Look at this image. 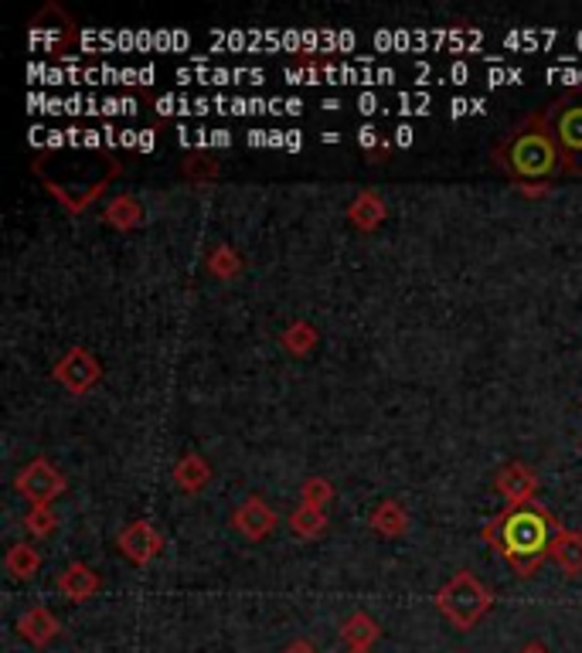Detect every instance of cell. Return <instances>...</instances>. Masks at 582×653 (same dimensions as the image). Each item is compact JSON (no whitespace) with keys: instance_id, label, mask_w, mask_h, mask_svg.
<instances>
[{"instance_id":"cell-1","label":"cell","mask_w":582,"mask_h":653,"mask_svg":"<svg viewBox=\"0 0 582 653\" xmlns=\"http://www.w3.org/2000/svg\"><path fill=\"white\" fill-rule=\"evenodd\" d=\"M494 160L521 188V194H545V188L562 174V150L538 109L497 144Z\"/></svg>"},{"instance_id":"cell-2","label":"cell","mask_w":582,"mask_h":653,"mask_svg":"<svg viewBox=\"0 0 582 653\" xmlns=\"http://www.w3.org/2000/svg\"><path fill=\"white\" fill-rule=\"evenodd\" d=\"M556 528H559V521L551 518L545 507L529 504V507H505L501 515H494L481 528V537L494 552H501L511 561V569L518 576L529 579V576H535L542 558L548 555Z\"/></svg>"},{"instance_id":"cell-3","label":"cell","mask_w":582,"mask_h":653,"mask_svg":"<svg viewBox=\"0 0 582 653\" xmlns=\"http://www.w3.org/2000/svg\"><path fill=\"white\" fill-rule=\"evenodd\" d=\"M490 606H494V592L474 572H453L436 592V609L463 633L474 630L490 613Z\"/></svg>"},{"instance_id":"cell-4","label":"cell","mask_w":582,"mask_h":653,"mask_svg":"<svg viewBox=\"0 0 582 653\" xmlns=\"http://www.w3.org/2000/svg\"><path fill=\"white\" fill-rule=\"evenodd\" d=\"M562 150V174L582 178V89H572L538 109Z\"/></svg>"},{"instance_id":"cell-5","label":"cell","mask_w":582,"mask_h":653,"mask_svg":"<svg viewBox=\"0 0 582 653\" xmlns=\"http://www.w3.org/2000/svg\"><path fill=\"white\" fill-rule=\"evenodd\" d=\"M14 487L17 494L32 504V507H51V500H59L69 491V480L65 473L54 467L45 457H35L32 463H24L14 476Z\"/></svg>"},{"instance_id":"cell-6","label":"cell","mask_w":582,"mask_h":653,"mask_svg":"<svg viewBox=\"0 0 582 653\" xmlns=\"http://www.w3.org/2000/svg\"><path fill=\"white\" fill-rule=\"evenodd\" d=\"M51 378L72 395H86L102 378V364L89 348H69L51 367Z\"/></svg>"},{"instance_id":"cell-7","label":"cell","mask_w":582,"mask_h":653,"mask_svg":"<svg viewBox=\"0 0 582 653\" xmlns=\"http://www.w3.org/2000/svg\"><path fill=\"white\" fill-rule=\"evenodd\" d=\"M494 487L505 497L508 507H529V504H535V494H538V473L524 460H508L501 470H497Z\"/></svg>"},{"instance_id":"cell-8","label":"cell","mask_w":582,"mask_h":653,"mask_svg":"<svg viewBox=\"0 0 582 653\" xmlns=\"http://www.w3.org/2000/svg\"><path fill=\"white\" fill-rule=\"evenodd\" d=\"M117 548L126 561L133 565H150L160 552H163V534L147 521H130L120 534H117Z\"/></svg>"},{"instance_id":"cell-9","label":"cell","mask_w":582,"mask_h":653,"mask_svg":"<svg viewBox=\"0 0 582 653\" xmlns=\"http://www.w3.org/2000/svg\"><path fill=\"white\" fill-rule=\"evenodd\" d=\"M232 524L239 534H245L248 542H263V537L276 528V510L263 500V497H245L235 515H232Z\"/></svg>"},{"instance_id":"cell-10","label":"cell","mask_w":582,"mask_h":653,"mask_svg":"<svg viewBox=\"0 0 582 653\" xmlns=\"http://www.w3.org/2000/svg\"><path fill=\"white\" fill-rule=\"evenodd\" d=\"M54 585H59V592L72 603H86L102 589L99 572H93L86 561H69L65 569L59 572V579H54Z\"/></svg>"},{"instance_id":"cell-11","label":"cell","mask_w":582,"mask_h":653,"mask_svg":"<svg viewBox=\"0 0 582 653\" xmlns=\"http://www.w3.org/2000/svg\"><path fill=\"white\" fill-rule=\"evenodd\" d=\"M548 558L559 565L562 576H569V579L582 576V531L559 524L556 537H551V545H548Z\"/></svg>"},{"instance_id":"cell-12","label":"cell","mask_w":582,"mask_h":653,"mask_svg":"<svg viewBox=\"0 0 582 653\" xmlns=\"http://www.w3.org/2000/svg\"><path fill=\"white\" fill-rule=\"evenodd\" d=\"M17 633L32 646H48L54 637L62 633V627H59V619H54V613L48 606H32V609H24L17 616Z\"/></svg>"},{"instance_id":"cell-13","label":"cell","mask_w":582,"mask_h":653,"mask_svg":"<svg viewBox=\"0 0 582 653\" xmlns=\"http://www.w3.org/2000/svg\"><path fill=\"white\" fill-rule=\"evenodd\" d=\"M388 208H385V197L378 191H362L354 197V202L348 205V218L357 232H375L378 225L385 221Z\"/></svg>"},{"instance_id":"cell-14","label":"cell","mask_w":582,"mask_h":653,"mask_svg":"<svg viewBox=\"0 0 582 653\" xmlns=\"http://www.w3.org/2000/svg\"><path fill=\"white\" fill-rule=\"evenodd\" d=\"M378 637H381L378 619L365 609H354L341 627V640L348 643V650H372Z\"/></svg>"},{"instance_id":"cell-15","label":"cell","mask_w":582,"mask_h":653,"mask_svg":"<svg viewBox=\"0 0 582 653\" xmlns=\"http://www.w3.org/2000/svg\"><path fill=\"white\" fill-rule=\"evenodd\" d=\"M211 480V467L202 452H184V457L174 463V484L184 491V494H198L205 484Z\"/></svg>"},{"instance_id":"cell-16","label":"cell","mask_w":582,"mask_h":653,"mask_svg":"<svg viewBox=\"0 0 582 653\" xmlns=\"http://www.w3.org/2000/svg\"><path fill=\"white\" fill-rule=\"evenodd\" d=\"M102 218H106V225H113V229L130 232L144 221V205L136 202V194H117L113 202L106 205Z\"/></svg>"},{"instance_id":"cell-17","label":"cell","mask_w":582,"mask_h":653,"mask_svg":"<svg viewBox=\"0 0 582 653\" xmlns=\"http://www.w3.org/2000/svg\"><path fill=\"white\" fill-rule=\"evenodd\" d=\"M372 528L385 537H402L409 528V510L399 500H381L372 510Z\"/></svg>"},{"instance_id":"cell-18","label":"cell","mask_w":582,"mask_h":653,"mask_svg":"<svg viewBox=\"0 0 582 653\" xmlns=\"http://www.w3.org/2000/svg\"><path fill=\"white\" fill-rule=\"evenodd\" d=\"M4 565H8L11 579H17V582H27V579H35V576H38V569H41V555H38V548H35V545L17 542V545H11V548H8V555H4Z\"/></svg>"},{"instance_id":"cell-19","label":"cell","mask_w":582,"mask_h":653,"mask_svg":"<svg viewBox=\"0 0 582 653\" xmlns=\"http://www.w3.org/2000/svg\"><path fill=\"white\" fill-rule=\"evenodd\" d=\"M280 344H283V351L303 358V354H311V351L320 344V334H317V327H314L311 321H293V324L283 327Z\"/></svg>"},{"instance_id":"cell-20","label":"cell","mask_w":582,"mask_h":653,"mask_svg":"<svg viewBox=\"0 0 582 653\" xmlns=\"http://www.w3.org/2000/svg\"><path fill=\"white\" fill-rule=\"evenodd\" d=\"M290 531L296 537H307V542H314V537H320L327 531V515L320 507H307V504H296L293 515H290Z\"/></svg>"},{"instance_id":"cell-21","label":"cell","mask_w":582,"mask_h":653,"mask_svg":"<svg viewBox=\"0 0 582 653\" xmlns=\"http://www.w3.org/2000/svg\"><path fill=\"white\" fill-rule=\"evenodd\" d=\"M208 273H215L218 279H235L242 273V255L229 245V242H218L211 252H208Z\"/></svg>"},{"instance_id":"cell-22","label":"cell","mask_w":582,"mask_h":653,"mask_svg":"<svg viewBox=\"0 0 582 653\" xmlns=\"http://www.w3.org/2000/svg\"><path fill=\"white\" fill-rule=\"evenodd\" d=\"M330 500H335V484H330L327 476H307L300 484V504H307V507H327Z\"/></svg>"},{"instance_id":"cell-23","label":"cell","mask_w":582,"mask_h":653,"mask_svg":"<svg viewBox=\"0 0 582 653\" xmlns=\"http://www.w3.org/2000/svg\"><path fill=\"white\" fill-rule=\"evenodd\" d=\"M24 528L35 537H48V534H54V528H59V515H54L51 507H27Z\"/></svg>"},{"instance_id":"cell-24","label":"cell","mask_w":582,"mask_h":653,"mask_svg":"<svg viewBox=\"0 0 582 653\" xmlns=\"http://www.w3.org/2000/svg\"><path fill=\"white\" fill-rule=\"evenodd\" d=\"M184 174L194 178V181H208V178H218V164H211L208 157H187L184 160Z\"/></svg>"},{"instance_id":"cell-25","label":"cell","mask_w":582,"mask_h":653,"mask_svg":"<svg viewBox=\"0 0 582 653\" xmlns=\"http://www.w3.org/2000/svg\"><path fill=\"white\" fill-rule=\"evenodd\" d=\"M283 653H317V646L311 640H293V643H287Z\"/></svg>"},{"instance_id":"cell-26","label":"cell","mask_w":582,"mask_h":653,"mask_svg":"<svg viewBox=\"0 0 582 653\" xmlns=\"http://www.w3.org/2000/svg\"><path fill=\"white\" fill-rule=\"evenodd\" d=\"M518 653H551V650H548V646H545V643H538V640H532V643H524V646H521V650H518Z\"/></svg>"},{"instance_id":"cell-27","label":"cell","mask_w":582,"mask_h":653,"mask_svg":"<svg viewBox=\"0 0 582 653\" xmlns=\"http://www.w3.org/2000/svg\"><path fill=\"white\" fill-rule=\"evenodd\" d=\"M409 144H412V130L402 126V130H399V147H409Z\"/></svg>"},{"instance_id":"cell-28","label":"cell","mask_w":582,"mask_h":653,"mask_svg":"<svg viewBox=\"0 0 582 653\" xmlns=\"http://www.w3.org/2000/svg\"><path fill=\"white\" fill-rule=\"evenodd\" d=\"M348 653H372V650H348Z\"/></svg>"}]
</instances>
